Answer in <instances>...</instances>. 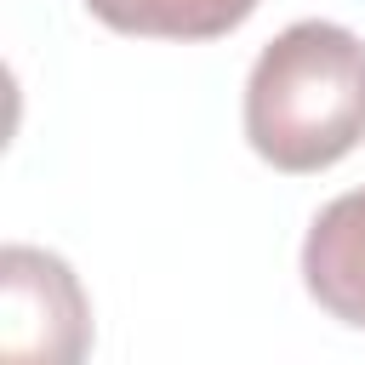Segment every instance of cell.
<instances>
[{"label": "cell", "mask_w": 365, "mask_h": 365, "mask_svg": "<svg viewBox=\"0 0 365 365\" xmlns=\"http://www.w3.org/2000/svg\"><path fill=\"white\" fill-rule=\"evenodd\" d=\"M245 137L274 171H325L365 143V40L302 17L245 80Z\"/></svg>", "instance_id": "1"}, {"label": "cell", "mask_w": 365, "mask_h": 365, "mask_svg": "<svg viewBox=\"0 0 365 365\" xmlns=\"http://www.w3.org/2000/svg\"><path fill=\"white\" fill-rule=\"evenodd\" d=\"M0 354L6 359H46L74 365L91 348V308L74 268L34 245H6L0 257Z\"/></svg>", "instance_id": "2"}, {"label": "cell", "mask_w": 365, "mask_h": 365, "mask_svg": "<svg viewBox=\"0 0 365 365\" xmlns=\"http://www.w3.org/2000/svg\"><path fill=\"white\" fill-rule=\"evenodd\" d=\"M302 285L308 297L342 319L365 331V188L336 194L302 240Z\"/></svg>", "instance_id": "3"}, {"label": "cell", "mask_w": 365, "mask_h": 365, "mask_svg": "<svg viewBox=\"0 0 365 365\" xmlns=\"http://www.w3.org/2000/svg\"><path fill=\"white\" fill-rule=\"evenodd\" d=\"M86 11L120 34H148V40H217L240 29L257 0H86Z\"/></svg>", "instance_id": "4"}]
</instances>
